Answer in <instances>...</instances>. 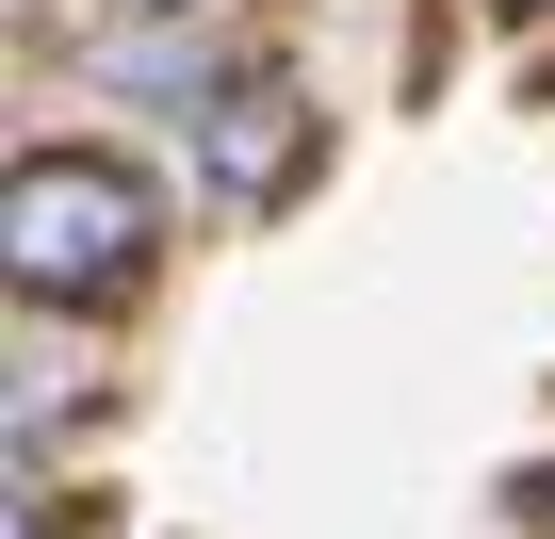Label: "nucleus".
Instances as JSON below:
<instances>
[{"mask_svg":"<svg viewBox=\"0 0 555 539\" xmlns=\"http://www.w3.org/2000/svg\"><path fill=\"white\" fill-rule=\"evenodd\" d=\"M522 523H539V539H555V474H522Z\"/></svg>","mask_w":555,"mask_h":539,"instance_id":"obj_3","label":"nucleus"},{"mask_svg":"<svg viewBox=\"0 0 555 539\" xmlns=\"http://www.w3.org/2000/svg\"><path fill=\"white\" fill-rule=\"evenodd\" d=\"M180 131H196V180L229 196V213H278L311 180V99L278 82V66H212L196 99H180Z\"/></svg>","mask_w":555,"mask_h":539,"instance_id":"obj_2","label":"nucleus"},{"mask_svg":"<svg viewBox=\"0 0 555 539\" xmlns=\"http://www.w3.org/2000/svg\"><path fill=\"white\" fill-rule=\"evenodd\" d=\"M147 261H164V213H147L131 164H99V147H34L17 180H0V279H17L34 311H115Z\"/></svg>","mask_w":555,"mask_h":539,"instance_id":"obj_1","label":"nucleus"}]
</instances>
